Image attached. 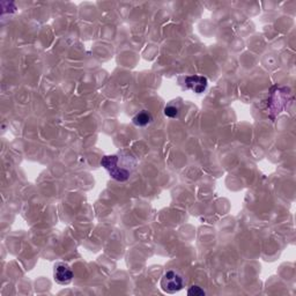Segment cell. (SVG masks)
<instances>
[{"label": "cell", "instance_id": "obj_3", "mask_svg": "<svg viewBox=\"0 0 296 296\" xmlns=\"http://www.w3.org/2000/svg\"><path fill=\"white\" fill-rule=\"evenodd\" d=\"M185 84L189 89H191L196 94H201L206 91V88L208 86V80L204 75H198L194 74L191 76H188L185 79Z\"/></svg>", "mask_w": 296, "mask_h": 296}, {"label": "cell", "instance_id": "obj_5", "mask_svg": "<svg viewBox=\"0 0 296 296\" xmlns=\"http://www.w3.org/2000/svg\"><path fill=\"white\" fill-rule=\"evenodd\" d=\"M153 120H154V117L148 110H141L140 112H138L135 117H133V124L140 128L147 126V125L151 124Z\"/></svg>", "mask_w": 296, "mask_h": 296}, {"label": "cell", "instance_id": "obj_2", "mask_svg": "<svg viewBox=\"0 0 296 296\" xmlns=\"http://www.w3.org/2000/svg\"><path fill=\"white\" fill-rule=\"evenodd\" d=\"M185 281L183 275L175 270L167 271L161 279V288L168 294L177 293V291L183 289Z\"/></svg>", "mask_w": 296, "mask_h": 296}, {"label": "cell", "instance_id": "obj_6", "mask_svg": "<svg viewBox=\"0 0 296 296\" xmlns=\"http://www.w3.org/2000/svg\"><path fill=\"white\" fill-rule=\"evenodd\" d=\"M163 112L165 116L169 117V118H177V117L180 116L181 108L175 103H170L168 105H165Z\"/></svg>", "mask_w": 296, "mask_h": 296}, {"label": "cell", "instance_id": "obj_4", "mask_svg": "<svg viewBox=\"0 0 296 296\" xmlns=\"http://www.w3.org/2000/svg\"><path fill=\"white\" fill-rule=\"evenodd\" d=\"M55 280L60 283V285H67L70 283L73 279V272L70 269V266L65 264H58L55 267L54 272Z\"/></svg>", "mask_w": 296, "mask_h": 296}, {"label": "cell", "instance_id": "obj_1", "mask_svg": "<svg viewBox=\"0 0 296 296\" xmlns=\"http://www.w3.org/2000/svg\"><path fill=\"white\" fill-rule=\"evenodd\" d=\"M101 165L107 170L111 178L118 182L128 181L130 175H131V169L128 167H120L119 165L118 155H108L102 157Z\"/></svg>", "mask_w": 296, "mask_h": 296}, {"label": "cell", "instance_id": "obj_7", "mask_svg": "<svg viewBox=\"0 0 296 296\" xmlns=\"http://www.w3.org/2000/svg\"><path fill=\"white\" fill-rule=\"evenodd\" d=\"M189 296H204L206 295V291L201 288L200 286H191L188 290Z\"/></svg>", "mask_w": 296, "mask_h": 296}]
</instances>
